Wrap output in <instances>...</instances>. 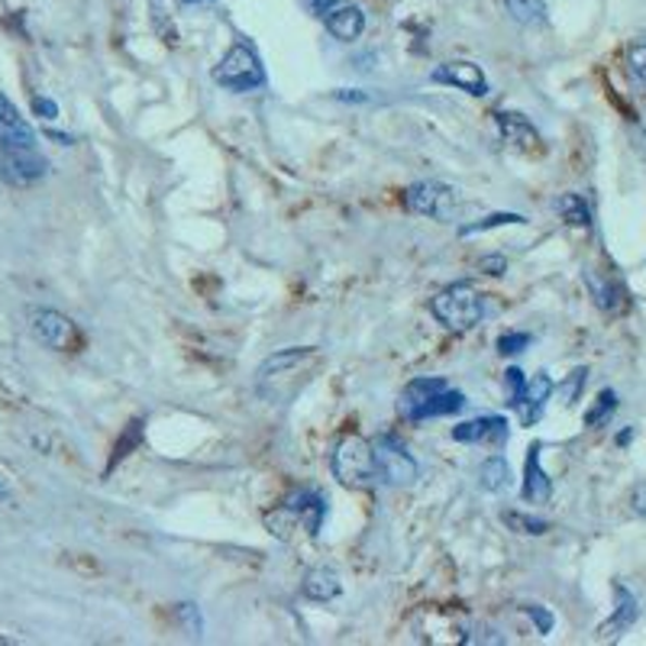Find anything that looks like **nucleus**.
<instances>
[{"instance_id": "obj_18", "label": "nucleus", "mask_w": 646, "mask_h": 646, "mask_svg": "<svg viewBox=\"0 0 646 646\" xmlns=\"http://www.w3.org/2000/svg\"><path fill=\"white\" fill-rule=\"evenodd\" d=\"M301 592H304V598L327 605V601H333V598L343 592L340 572H337V569H330V566H317V569H311V572L304 575Z\"/></svg>"}, {"instance_id": "obj_24", "label": "nucleus", "mask_w": 646, "mask_h": 646, "mask_svg": "<svg viewBox=\"0 0 646 646\" xmlns=\"http://www.w3.org/2000/svg\"><path fill=\"white\" fill-rule=\"evenodd\" d=\"M615 410H618V394H615L611 388H605V391L595 397V404L588 407V414H585V427L601 430V427L615 417Z\"/></svg>"}, {"instance_id": "obj_33", "label": "nucleus", "mask_w": 646, "mask_h": 646, "mask_svg": "<svg viewBox=\"0 0 646 646\" xmlns=\"http://www.w3.org/2000/svg\"><path fill=\"white\" fill-rule=\"evenodd\" d=\"M33 114L39 117V121H59V104L52 101V98H33Z\"/></svg>"}, {"instance_id": "obj_20", "label": "nucleus", "mask_w": 646, "mask_h": 646, "mask_svg": "<svg viewBox=\"0 0 646 646\" xmlns=\"http://www.w3.org/2000/svg\"><path fill=\"white\" fill-rule=\"evenodd\" d=\"M466 407V394L463 391H449V388H443V391H436L430 401H423L407 420H427V417H446V414H459Z\"/></svg>"}, {"instance_id": "obj_2", "label": "nucleus", "mask_w": 646, "mask_h": 646, "mask_svg": "<svg viewBox=\"0 0 646 646\" xmlns=\"http://www.w3.org/2000/svg\"><path fill=\"white\" fill-rule=\"evenodd\" d=\"M430 311L446 330L466 333V330H472L482 320L485 301H482V294L472 284L459 281V284H446L443 291H436L433 301H430Z\"/></svg>"}, {"instance_id": "obj_19", "label": "nucleus", "mask_w": 646, "mask_h": 646, "mask_svg": "<svg viewBox=\"0 0 646 646\" xmlns=\"http://www.w3.org/2000/svg\"><path fill=\"white\" fill-rule=\"evenodd\" d=\"M615 598H618V605H615V615H611V621L601 628V634L605 637H618V634H624V631H631L634 628V621L641 618V605H637V595L628 588V585H615Z\"/></svg>"}, {"instance_id": "obj_13", "label": "nucleus", "mask_w": 646, "mask_h": 646, "mask_svg": "<svg viewBox=\"0 0 646 646\" xmlns=\"http://www.w3.org/2000/svg\"><path fill=\"white\" fill-rule=\"evenodd\" d=\"M553 379L546 376V372H540V376H533L527 385H523V391H520V397H517L515 407L517 417H520V423L523 427H533L540 417H543V407H546V401H549V394H553Z\"/></svg>"}, {"instance_id": "obj_16", "label": "nucleus", "mask_w": 646, "mask_h": 646, "mask_svg": "<svg viewBox=\"0 0 646 646\" xmlns=\"http://www.w3.org/2000/svg\"><path fill=\"white\" fill-rule=\"evenodd\" d=\"M495 127H498L505 142H511V145L523 149V152L540 149V132L517 111H495Z\"/></svg>"}, {"instance_id": "obj_29", "label": "nucleus", "mask_w": 646, "mask_h": 646, "mask_svg": "<svg viewBox=\"0 0 646 646\" xmlns=\"http://www.w3.org/2000/svg\"><path fill=\"white\" fill-rule=\"evenodd\" d=\"M530 346V333H505L502 340H498V353L502 356H517V353H523Z\"/></svg>"}, {"instance_id": "obj_38", "label": "nucleus", "mask_w": 646, "mask_h": 646, "mask_svg": "<svg viewBox=\"0 0 646 646\" xmlns=\"http://www.w3.org/2000/svg\"><path fill=\"white\" fill-rule=\"evenodd\" d=\"M631 508H634V515L646 520V482H637V485H634V492H631Z\"/></svg>"}, {"instance_id": "obj_36", "label": "nucleus", "mask_w": 646, "mask_h": 646, "mask_svg": "<svg viewBox=\"0 0 646 646\" xmlns=\"http://www.w3.org/2000/svg\"><path fill=\"white\" fill-rule=\"evenodd\" d=\"M479 268H482L485 275H495V278H498V275H505V271H508V258L505 256H482L479 258Z\"/></svg>"}, {"instance_id": "obj_9", "label": "nucleus", "mask_w": 646, "mask_h": 646, "mask_svg": "<svg viewBox=\"0 0 646 646\" xmlns=\"http://www.w3.org/2000/svg\"><path fill=\"white\" fill-rule=\"evenodd\" d=\"M49 175V162L39 149H7L0 145V181L10 188H29Z\"/></svg>"}, {"instance_id": "obj_35", "label": "nucleus", "mask_w": 646, "mask_h": 646, "mask_svg": "<svg viewBox=\"0 0 646 646\" xmlns=\"http://www.w3.org/2000/svg\"><path fill=\"white\" fill-rule=\"evenodd\" d=\"M333 101H340V104H369V101H372V94H366V91H353V88H337V91H333Z\"/></svg>"}, {"instance_id": "obj_34", "label": "nucleus", "mask_w": 646, "mask_h": 646, "mask_svg": "<svg viewBox=\"0 0 646 646\" xmlns=\"http://www.w3.org/2000/svg\"><path fill=\"white\" fill-rule=\"evenodd\" d=\"M505 385H508V404H515L517 397H520V391H523V385H527V379H523L520 369H508V372H505Z\"/></svg>"}, {"instance_id": "obj_3", "label": "nucleus", "mask_w": 646, "mask_h": 646, "mask_svg": "<svg viewBox=\"0 0 646 646\" xmlns=\"http://www.w3.org/2000/svg\"><path fill=\"white\" fill-rule=\"evenodd\" d=\"M330 469H333V479L346 489H372L379 482L372 443L363 436H343L333 449Z\"/></svg>"}, {"instance_id": "obj_28", "label": "nucleus", "mask_w": 646, "mask_h": 646, "mask_svg": "<svg viewBox=\"0 0 646 646\" xmlns=\"http://www.w3.org/2000/svg\"><path fill=\"white\" fill-rule=\"evenodd\" d=\"M508 224L523 227V224H527V217H523V214H492V217H485V220H479V224H469V227H463V237L489 233V230H495V227H508Z\"/></svg>"}, {"instance_id": "obj_37", "label": "nucleus", "mask_w": 646, "mask_h": 646, "mask_svg": "<svg viewBox=\"0 0 646 646\" xmlns=\"http://www.w3.org/2000/svg\"><path fill=\"white\" fill-rule=\"evenodd\" d=\"M585 379H588V369H575L572 372V379L566 382V404H572L575 397H579V391L585 385Z\"/></svg>"}, {"instance_id": "obj_12", "label": "nucleus", "mask_w": 646, "mask_h": 646, "mask_svg": "<svg viewBox=\"0 0 646 646\" xmlns=\"http://www.w3.org/2000/svg\"><path fill=\"white\" fill-rule=\"evenodd\" d=\"M0 145L7 149H39L36 129L16 111V104L0 91Z\"/></svg>"}, {"instance_id": "obj_25", "label": "nucleus", "mask_w": 646, "mask_h": 646, "mask_svg": "<svg viewBox=\"0 0 646 646\" xmlns=\"http://www.w3.org/2000/svg\"><path fill=\"white\" fill-rule=\"evenodd\" d=\"M508 13L523 26H540L546 23V3L543 0H505Z\"/></svg>"}, {"instance_id": "obj_26", "label": "nucleus", "mask_w": 646, "mask_h": 646, "mask_svg": "<svg viewBox=\"0 0 646 646\" xmlns=\"http://www.w3.org/2000/svg\"><path fill=\"white\" fill-rule=\"evenodd\" d=\"M628 75H631V81L646 94V33H641L628 46Z\"/></svg>"}, {"instance_id": "obj_14", "label": "nucleus", "mask_w": 646, "mask_h": 646, "mask_svg": "<svg viewBox=\"0 0 646 646\" xmlns=\"http://www.w3.org/2000/svg\"><path fill=\"white\" fill-rule=\"evenodd\" d=\"M508 436H511L508 420L498 417V414L476 417V420H466V423L453 427V440L456 443H505Z\"/></svg>"}, {"instance_id": "obj_40", "label": "nucleus", "mask_w": 646, "mask_h": 646, "mask_svg": "<svg viewBox=\"0 0 646 646\" xmlns=\"http://www.w3.org/2000/svg\"><path fill=\"white\" fill-rule=\"evenodd\" d=\"M13 644V637H3V634H0V646H10Z\"/></svg>"}, {"instance_id": "obj_6", "label": "nucleus", "mask_w": 646, "mask_h": 646, "mask_svg": "<svg viewBox=\"0 0 646 646\" xmlns=\"http://www.w3.org/2000/svg\"><path fill=\"white\" fill-rule=\"evenodd\" d=\"M404 207L410 214H420V217H430V220H453V214H456V191L446 181L423 178V181H414L404 191Z\"/></svg>"}, {"instance_id": "obj_30", "label": "nucleus", "mask_w": 646, "mask_h": 646, "mask_svg": "<svg viewBox=\"0 0 646 646\" xmlns=\"http://www.w3.org/2000/svg\"><path fill=\"white\" fill-rule=\"evenodd\" d=\"M139 436H142V420H132V423L127 427V436L117 443L114 463H117V459H124V456H129V449H132V446H139Z\"/></svg>"}, {"instance_id": "obj_27", "label": "nucleus", "mask_w": 646, "mask_h": 646, "mask_svg": "<svg viewBox=\"0 0 646 646\" xmlns=\"http://www.w3.org/2000/svg\"><path fill=\"white\" fill-rule=\"evenodd\" d=\"M502 520H505L511 530L523 533V536H543V533H549V520H543V517L520 515V511H505Z\"/></svg>"}, {"instance_id": "obj_1", "label": "nucleus", "mask_w": 646, "mask_h": 646, "mask_svg": "<svg viewBox=\"0 0 646 646\" xmlns=\"http://www.w3.org/2000/svg\"><path fill=\"white\" fill-rule=\"evenodd\" d=\"M324 366V353L317 346H288L268 356L256 372V391L265 401H291Z\"/></svg>"}, {"instance_id": "obj_10", "label": "nucleus", "mask_w": 646, "mask_h": 646, "mask_svg": "<svg viewBox=\"0 0 646 646\" xmlns=\"http://www.w3.org/2000/svg\"><path fill=\"white\" fill-rule=\"evenodd\" d=\"M340 42H356L366 33V13L350 0H307Z\"/></svg>"}, {"instance_id": "obj_31", "label": "nucleus", "mask_w": 646, "mask_h": 646, "mask_svg": "<svg viewBox=\"0 0 646 646\" xmlns=\"http://www.w3.org/2000/svg\"><path fill=\"white\" fill-rule=\"evenodd\" d=\"M523 615L536 624L540 634H549V631H553V615H549L546 608H540V605H523Z\"/></svg>"}, {"instance_id": "obj_5", "label": "nucleus", "mask_w": 646, "mask_h": 646, "mask_svg": "<svg viewBox=\"0 0 646 646\" xmlns=\"http://www.w3.org/2000/svg\"><path fill=\"white\" fill-rule=\"evenodd\" d=\"M372 453H376V469H379V482H385L391 489H404V485H414L417 482V463L414 456L407 453V446L391 436L382 433L376 443H372Z\"/></svg>"}, {"instance_id": "obj_11", "label": "nucleus", "mask_w": 646, "mask_h": 646, "mask_svg": "<svg viewBox=\"0 0 646 646\" xmlns=\"http://www.w3.org/2000/svg\"><path fill=\"white\" fill-rule=\"evenodd\" d=\"M430 78L436 85H449V88H459L472 98H485L489 94V78L485 72L476 65V62H443L430 72Z\"/></svg>"}, {"instance_id": "obj_23", "label": "nucleus", "mask_w": 646, "mask_h": 646, "mask_svg": "<svg viewBox=\"0 0 646 646\" xmlns=\"http://www.w3.org/2000/svg\"><path fill=\"white\" fill-rule=\"evenodd\" d=\"M556 214L569 224V227H592V207L585 204L582 194H559L556 198Z\"/></svg>"}, {"instance_id": "obj_39", "label": "nucleus", "mask_w": 646, "mask_h": 646, "mask_svg": "<svg viewBox=\"0 0 646 646\" xmlns=\"http://www.w3.org/2000/svg\"><path fill=\"white\" fill-rule=\"evenodd\" d=\"M631 440H634V430H624V433L618 436V446H628Z\"/></svg>"}, {"instance_id": "obj_32", "label": "nucleus", "mask_w": 646, "mask_h": 646, "mask_svg": "<svg viewBox=\"0 0 646 646\" xmlns=\"http://www.w3.org/2000/svg\"><path fill=\"white\" fill-rule=\"evenodd\" d=\"M178 618H181V624L188 628L191 637H201V615H198L194 605H178Z\"/></svg>"}, {"instance_id": "obj_21", "label": "nucleus", "mask_w": 646, "mask_h": 646, "mask_svg": "<svg viewBox=\"0 0 646 646\" xmlns=\"http://www.w3.org/2000/svg\"><path fill=\"white\" fill-rule=\"evenodd\" d=\"M479 485H482L485 492H492V495L505 492V489L511 485V466H508V459H502V456L485 459L482 469H479Z\"/></svg>"}, {"instance_id": "obj_15", "label": "nucleus", "mask_w": 646, "mask_h": 646, "mask_svg": "<svg viewBox=\"0 0 646 646\" xmlns=\"http://www.w3.org/2000/svg\"><path fill=\"white\" fill-rule=\"evenodd\" d=\"M540 453H543V443H533V446L527 449V469H523V489H520V495H523V502H530V505H546L549 495H553V482H549V476L543 472Z\"/></svg>"}, {"instance_id": "obj_17", "label": "nucleus", "mask_w": 646, "mask_h": 646, "mask_svg": "<svg viewBox=\"0 0 646 646\" xmlns=\"http://www.w3.org/2000/svg\"><path fill=\"white\" fill-rule=\"evenodd\" d=\"M585 284L595 297V304L605 311V314H618L628 307V291L618 278L611 275H601V271H585Z\"/></svg>"}, {"instance_id": "obj_7", "label": "nucleus", "mask_w": 646, "mask_h": 646, "mask_svg": "<svg viewBox=\"0 0 646 646\" xmlns=\"http://www.w3.org/2000/svg\"><path fill=\"white\" fill-rule=\"evenodd\" d=\"M324 515H327V502L317 492H294V495H288L278 505V511L268 517V523L278 533H284V527H297L301 523L311 536H317L320 533V523H324Z\"/></svg>"}, {"instance_id": "obj_22", "label": "nucleus", "mask_w": 646, "mask_h": 646, "mask_svg": "<svg viewBox=\"0 0 646 646\" xmlns=\"http://www.w3.org/2000/svg\"><path fill=\"white\" fill-rule=\"evenodd\" d=\"M446 382L443 379H414L410 385L404 388V394H401V414L404 417H410L423 401H430L436 391H443Z\"/></svg>"}, {"instance_id": "obj_4", "label": "nucleus", "mask_w": 646, "mask_h": 646, "mask_svg": "<svg viewBox=\"0 0 646 646\" xmlns=\"http://www.w3.org/2000/svg\"><path fill=\"white\" fill-rule=\"evenodd\" d=\"M214 81L224 88V91H233V94H246V91H256L265 85V65L258 59V52L250 42H233L230 52L217 62L214 68Z\"/></svg>"}, {"instance_id": "obj_8", "label": "nucleus", "mask_w": 646, "mask_h": 646, "mask_svg": "<svg viewBox=\"0 0 646 646\" xmlns=\"http://www.w3.org/2000/svg\"><path fill=\"white\" fill-rule=\"evenodd\" d=\"M26 320H29V333H33L42 346H49V350H55V353H68V350L78 343L75 320H72V317H65L62 311H52V307H33Z\"/></svg>"}]
</instances>
